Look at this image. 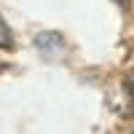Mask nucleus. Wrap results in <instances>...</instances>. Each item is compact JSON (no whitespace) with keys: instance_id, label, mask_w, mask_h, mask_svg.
I'll return each mask as SVG.
<instances>
[{"instance_id":"obj_1","label":"nucleus","mask_w":134,"mask_h":134,"mask_svg":"<svg viewBox=\"0 0 134 134\" xmlns=\"http://www.w3.org/2000/svg\"><path fill=\"white\" fill-rule=\"evenodd\" d=\"M0 48H14V35H11V30H8V24L3 21V16H0Z\"/></svg>"},{"instance_id":"obj_2","label":"nucleus","mask_w":134,"mask_h":134,"mask_svg":"<svg viewBox=\"0 0 134 134\" xmlns=\"http://www.w3.org/2000/svg\"><path fill=\"white\" fill-rule=\"evenodd\" d=\"M124 86H126V91L134 97V72H129V75H126V83H124Z\"/></svg>"}]
</instances>
